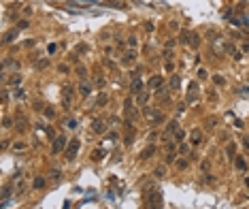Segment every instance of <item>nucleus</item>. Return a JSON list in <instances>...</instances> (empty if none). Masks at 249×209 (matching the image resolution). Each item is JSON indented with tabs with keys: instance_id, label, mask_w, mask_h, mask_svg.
<instances>
[{
	"instance_id": "22",
	"label": "nucleus",
	"mask_w": 249,
	"mask_h": 209,
	"mask_svg": "<svg viewBox=\"0 0 249 209\" xmlns=\"http://www.w3.org/2000/svg\"><path fill=\"white\" fill-rule=\"evenodd\" d=\"M13 36H15V32H9L7 36H4V43H11V41H13Z\"/></svg>"
},
{
	"instance_id": "1",
	"label": "nucleus",
	"mask_w": 249,
	"mask_h": 209,
	"mask_svg": "<svg viewBox=\"0 0 249 209\" xmlns=\"http://www.w3.org/2000/svg\"><path fill=\"white\" fill-rule=\"evenodd\" d=\"M147 207L149 209H162V192L158 186L147 188Z\"/></svg>"
},
{
	"instance_id": "17",
	"label": "nucleus",
	"mask_w": 249,
	"mask_h": 209,
	"mask_svg": "<svg viewBox=\"0 0 249 209\" xmlns=\"http://www.w3.org/2000/svg\"><path fill=\"white\" fill-rule=\"evenodd\" d=\"M236 166H238L241 171H245V169H247V164H245V160H243V158H236Z\"/></svg>"
},
{
	"instance_id": "23",
	"label": "nucleus",
	"mask_w": 249,
	"mask_h": 209,
	"mask_svg": "<svg viewBox=\"0 0 249 209\" xmlns=\"http://www.w3.org/2000/svg\"><path fill=\"white\" fill-rule=\"evenodd\" d=\"M77 73H79L81 77H85V75H87V69H85V66H81V69H77Z\"/></svg>"
},
{
	"instance_id": "27",
	"label": "nucleus",
	"mask_w": 249,
	"mask_h": 209,
	"mask_svg": "<svg viewBox=\"0 0 249 209\" xmlns=\"http://www.w3.org/2000/svg\"><path fill=\"white\" fill-rule=\"evenodd\" d=\"M238 94H243V96H247V94H249V88H238Z\"/></svg>"
},
{
	"instance_id": "6",
	"label": "nucleus",
	"mask_w": 249,
	"mask_h": 209,
	"mask_svg": "<svg viewBox=\"0 0 249 209\" xmlns=\"http://www.w3.org/2000/svg\"><path fill=\"white\" fill-rule=\"evenodd\" d=\"M92 128H94V132H105V128H107V126H105V122L96 120V122L92 124Z\"/></svg>"
},
{
	"instance_id": "18",
	"label": "nucleus",
	"mask_w": 249,
	"mask_h": 209,
	"mask_svg": "<svg viewBox=\"0 0 249 209\" xmlns=\"http://www.w3.org/2000/svg\"><path fill=\"white\" fill-rule=\"evenodd\" d=\"M9 196H11V188H9V186H7V188L2 190V201H7Z\"/></svg>"
},
{
	"instance_id": "32",
	"label": "nucleus",
	"mask_w": 249,
	"mask_h": 209,
	"mask_svg": "<svg viewBox=\"0 0 249 209\" xmlns=\"http://www.w3.org/2000/svg\"><path fill=\"white\" fill-rule=\"evenodd\" d=\"M198 77H202V79H205V77H207V71H205V69H200V71H198Z\"/></svg>"
},
{
	"instance_id": "14",
	"label": "nucleus",
	"mask_w": 249,
	"mask_h": 209,
	"mask_svg": "<svg viewBox=\"0 0 249 209\" xmlns=\"http://www.w3.org/2000/svg\"><path fill=\"white\" fill-rule=\"evenodd\" d=\"M153 152H156V147H153V145H151V147H147V149L143 152V158H149V156H153Z\"/></svg>"
},
{
	"instance_id": "25",
	"label": "nucleus",
	"mask_w": 249,
	"mask_h": 209,
	"mask_svg": "<svg viewBox=\"0 0 249 209\" xmlns=\"http://www.w3.org/2000/svg\"><path fill=\"white\" fill-rule=\"evenodd\" d=\"M241 24L245 26V28H249V15H245V17H243V19H241Z\"/></svg>"
},
{
	"instance_id": "30",
	"label": "nucleus",
	"mask_w": 249,
	"mask_h": 209,
	"mask_svg": "<svg viewBox=\"0 0 249 209\" xmlns=\"http://www.w3.org/2000/svg\"><path fill=\"white\" fill-rule=\"evenodd\" d=\"M56 49H58V45H49V47H47V51H49V53H53Z\"/></svg>"
},
{
	"instance_id": "26",
	"label": "nucleus",
	"mask_w": 249,
	"mask_h": 209,
	"mask_svg": "<svg viewBox=\"0 0 249 209\" xmlns=\"http://www.w3.org/2000/svg\"><path fill=\"white\" fill-rule=\"evenodd\" d=\"M243 145H245V149H247V154H249V137H243Z\"/></svg>"
},
{
	"instance_id": "4",
	"label": "nucleus",
	"mask_w": 249,
	"mask_h": 209,
	"mask_svg": "<svg viewBox=\"0 0 249 209\" xmlns=\"http://www.w3.org/2000/svg\"><path fill=\"white\" fill-rule=\"evenodd\" d=\"M149 117H153V124H160V122H164V115H162L160 111H158V109H153V111H149Z\"/></svg>"
},
{
	"instance_id": "19",
	"label": "nucleus",
	"mask_w": 249,
	"mask_h": 209,
	"mask_svg": "<svg viewBox=\"0 0 249 209\" xmlns=\"http://www.w3.org/2000/svg\"><path fill=\"white\" fill-rule=\"evenodd\" d=\"M47 66H49V60H40L38 64H36V69L40 71V69H47Z\"/></svg>"
},
{
	"instance_id": "5",
	"label": "nucleus",
	"mask_w": 249,
	"mask_h": 209,
	"mask_svg": "<svg viewBox=\"0 0 249 209\" xmlns=\"http://www.w3.org/2000/svg\"><path fill=\"white\" fill-rule=\"evenodd\" d=\"M147 85H149V88H153V90H158L162 85V77H151V79L147 81Z\"/></svg>"
},
{
	"instance_id": "12",
	"label": "nucleus",
	"mask_w": 249,
	"mask_h": 209,
	"mask_svg": "<svg viewBox=\"0 0 249 209\" xmlns=\"http://www.w3.org/2000/svg\"><path fill=\"white\" fill-rule=\"evenodd\" d=\"M198 43H200V39H198V34H194V32H192V39H189V45H192V47H198Z\"/></svg>"
},
{
	"instance_id": "3",
	"label": "nucleus",
	"mask_w": 249,
	"mask_h": 209,
	"mask_svg": "<svg viewBox=\"0 0 249 209\" xmlns=\"http://www.w3.org/2000/svg\"><path fill=\"white\" fill-rule=\"evenodd\" d=\"M64 147H66V137H56L53 139V149H51L53 154H60Z\"/></svg>"
},
{
	"instance_id": "36",
	"label": "nucleus",
	"mask_w": 249,
	"mask_h": 209,
	"mask_svg": "<svg viewBox=\"0 0 249 209\" xmlns=\"http://www.w3.org/2000/svg\"><path fill=\"white\" fill-rule=\"evenodd\" d=\"M87 2H98V0H87Z\"/></svg>"
},
{
	"instance_id": "8",
	"label": "nucleus",
	"mask_w": 249,
	"mask_h": 209,
	"mask_svg": "<svg viewBox=\"0 0 249 209\" xmlns=\"http://www.w3.org/2000/svg\"><path fill=\"white\" fill-rule=\"evenodd\" d=\"M134 56H136L134 51H126V56H124V64H130V62L134 60Z\"/></svg>"
},
{
	"instance_id": "21",
	"label": "nucleus",
	"mask_w": 249,
	"mask_h": 209,
	"mask_svg": "<svg viewBox=\"0 0 249 209\" xmlns=\"http://www.w3.org/2000/svg\"><path fill=\"white\" fill-rule=\"evenodd\" d=\"M60 177H62V175H60V171H51V179H53V181H58Z\"/></svg>"
},
{
	"instance_id": "29",
	"label": "nucleus",
	"mask_w": 249,
	"mask_h": 209,
	"mask_svg": "<svg viewBox=\"0 0 249 209\" xmlns=\"http://www.w3.org/2000/svg\"><path fill=\"white\" fill-rule=\"evenodd\" d=\"M128 45L130 47H136V39H128Z\"/></svg>"
},
{
	"instance_id": "33",
	"label": "nucleus",
	"mask_w": 249,
	"mask_h": 209,
	"mask_svg": "<svg viewBox=\"0 0 249 209\" xmlns=\"http://www.w3.org/2000/svg\"><path fill=\"white\" fill-rule=\"evenodd\" d=\"M145 101H147V94H141V96H138V103H141V104H143Z\"/></svg>"
},
{
	"instance_id": "16",
	"label": "nucleus",
	"mask_w": 249,
	"mask_h": 209,
	"mask_svg": "<svg viewBox=\"0 0 249 209\" xmlns=\"http://www.w3.org/2000/svg\"><path fill=\"white\" fill-rule=\"evenodd\" d=\"M102 156H105V152H102V149H100V152L96 149V152L92 154V158H94V160H102Z\"/></svg>"
},
{
	"instance_id": "11",
	"label": "nucleus",
	"mask_w": 249,
	"mask_h": 209,
	"mask_svg": "<svg viewBox=\"0 0 249 209\" xmlns=\"http://www.w3.org/2000/svg\"><path fill=\"white\" fill-rule=\"evenodd\" d=\"M141 90H143V83H141V81L136 79V81H134V83H132V92H134V94H138V92H141Z\"/></svg>"
},
{
	"instance_id": "34",
	"label": "nucleus",
	"mask_w": 249,
	"mask_h": 209,
	"mask_svg": "<svg viewBox=\"0 0 249 209\" xmlns=\"http://www.w3.org/2000/svg\"><path fill=\"white\" fill-rule=\"evenodd\" d=\"M183 137H185V132H181V130H179V132H177V141H183Z\"/></svg>"
},
{
	"instance_id": "2",
	"label": "nucleus",
	"mask_w": 249,
	"mask_h": 209,
	"mask_svg": "<svg viewBox=\"0 0 249 209\" xmlns=\"http://www.w3.org/2000/svg\"><path fill=\"white\" fill-rule=\"evenodd\" d=\"M79 147H81V141H79V139H70L68 147H66V158H68V160H75V156H77V152H79Z\"/></svg>"
},
{
	"instance_id": "9",
	"label": "nucleus",
	"mask_w": 249,
	"mask_h": 209,
	"mask_svg": "<svg viewBox=\"0 0 249 209\" xmlns=\"http://www.w3.org/2000/svg\"><path fill=\"white\" fill-rule=\"evenodd\" d=\"M107 101H109V96H107V94H100V96H98V101H96V104H98V107H105Z\"/></svg>"
},
{
	"instance_id": "28",
	"label": "nucleus",
	"mask_w": 249,
	"mask_h": 209,
	"mask_svg": "<svg viewBox=\"0 0 249 209\" xmlns=\"http://www.w3.org/2000/svg\"><path fill=\"white\" fill-rule=\"evenodd\" d=\"M177 166H179V169H185V166H187V162H185V160H179Z\"/></svg>"
},
{
	"instance_id": "20",
	"label": "nucleus",
	"mask_w": 249,
	"mask_h": 209,
	"mask_svg": "<svg viewBox=\"0 0 249 209\" xmlns=\"http://www.w3.org/2000/svg\"><path fill=\"white\" fill-rule=\"evenodd\" d=\"M213 81H215L217 85H226V79H224V77H219V75H217V77H213Z\"/></svg>"
},
{
	"instance_id": "13",
	"label": "nucleus",
	"mask_w": 249,
	"mask_h": 209,
	"mask_svg": "<svg viewBox=\"0 0 249 209\" xmlns=\"http://www.w3.org/2000/svg\"><path fill=\"white\" fill-rule=\"evenodd\" d=\"M179 83H181V81H179V77H177V75L170 77V88H179Z\"/></svg>"
},
{
	"instance_id": "24",
	"label": "nucleus",
	"mask_w": 249,
	"mask_h": 209,
	"mask_svg": "<svg viewBox=\"0 0 249 209\" xmlns=\"http://www.w3.org/2000/svg\"><path fill=\"white\" fill-rule=\"evenodd\" d=\"M156 177H164V166H160V169H156Z\"/></svg>"
},
{
	"instance_id": "31",
	"label": "nucleus",
	"mask_w": 249,
	"mask_h": 209,
	"mask_svg": "<svg viewBox=\"0 0 249 209\" xmlns=\"http://www.w3.org/2000/svg\"><path fill=\"white\" fill-rule=\"evenodd\" d=\"M228 156H234V145H228Z\"/></svg>"
},
{
	"instance_id": "35",
	"label": "nucleus",
	"mask_w": 249,
	"mask_h": 209,
	"mask_svg": "<svg viewBox=\"0 0 249 209\" xmlns=\"http://www.w3.org/2000/svg\"><path fill=\"white\" fill-rule=\"evenodd\" d=\"M245 186H247V188H249V177H247V179H245Z\"/></svg>"
},
{
	"instance_id": "10",
	"label": "nucleus",
	"mask_w": 249,
	"mask_h": 209,
	"mask_svg": "<svg viewBox=\"0 0 249 209\" xmlns=\"http://www.w3.org/2000/svg\"><path fill=\"white\" fill-rule=\"evenodd\" d=\"M200 141H202L200 139V130H194V132H192V143L196 145V143H200Z\"/></svg>"
},
{
	"instance_id": "7",
	"label": "nucleus",
	"mask_w": 249,
	"mask_h": 209,
	"mask_svg": "<svg viewBox=\"0 0 249 209\" xmlns=\"http://www.w3.org/2000/svg\"><path fill=\"white\" fill-rule=\"evenodd\" d=\"M89 92H92V85H87V83H81L79 85V94H81V96H87Z\"/></svg>"
},
{
	"instance_id": "15",
	"label": "nucleus",
	"mask_w": 249,
	"mask_h": 209,
	"mask_svg": "<svg viewBox=\"0 0 249 209\" xmlns=\"http://www.w3.org/2000/svg\"><path fill=\"white\" fill-rule=\"evenodd\" d=\"M43 186H45V179L43 177H36L34 179V188H43Z\"/></svg>"
}]
</instances>
